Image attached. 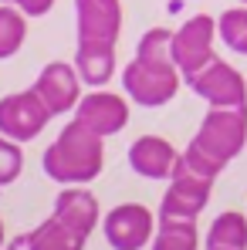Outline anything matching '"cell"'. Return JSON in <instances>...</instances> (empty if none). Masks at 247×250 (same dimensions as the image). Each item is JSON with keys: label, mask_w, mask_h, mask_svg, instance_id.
Here are the masks:
<instances>
[{"label": "cell", "mask_w": 247, "mask_h": 250, "mask_svg": "<svg viewBox=\"0 0 247 250\" xmlns=\"http://www.w3.org/2000/svg\"><path fill=\"white\" fill-rule=\"evenodd\" d=\"M105 163V149H102V135L91 132L88 125H82L78 119L68 122L58 139L44 149L41 166L44 176L61 183V186H85L91 183Z\"/></svg>", "instance_id": "1"}, {"label": "cell", "mask_w": 247, "mask_h": 250, "mask_svg": "<svg viewBox=\"0 0 247 250\" xmlns=\"http://www.w3.org/2000/svg\"><path fill=\"white\" fill-rule=\"evenodd\" d=\"M190 146L200 149L203 156H210L220 166L237 159L247 146V105H227V108L210 105L197 135L190 139Z\"/></svg>", "instance_id": "2"}, {"label": "cell", "mask_w": 247, "mask_h": 250, "mask_svg": "<svg viewBox=\"0 0 247 250\" xmlns=\"http://www.w3.org/2000/svg\"><path fill=\"white\" fill-rule=\"evenodd\" d=\"M183 71L173 61H146V58H132L122 68V88L125 95L142 105V108H159L166 102H173V95L180 91Z\"/></svg>", "instance_id": "3"}, {"label": "cell", "mask_w": 247, "mask_h": 250, "mask_svg": "<svg viewBox=\"0 0 247 250\" xmlns=\"http://www.w3.org/2000/svg\"><path fill=\"white\" fill-rule=\"evenodd\" d=\"M54 115L47 112L41 95L31 91H10L0 98V135L14 139V142H31L44 132V125Z\"/></svg>", "instance_id": "4"}, {"label": "cell", "mask_w": 247, "mask_h": 250, "mask_svg": "<svg viewBox=\"0 0 247 250\" xmlns=\"http://www.w3.org/2000/svg\"><path fill=\"white\" fill-rule=\"evenodd\" d=\"M213 34H217V24L210 14H193V17H186L183 27L173 31V64L183 71V78L197 75L200 68H206L217 58Z\"/></svg>", "instance_id": "5"}, {"label": "cell", "mask_w": 247, "mask_h": 250, "mask_svg": "<svg viewBox=\"0 0 247 250\" xmlns=\"http://www.w3.org/2000/svg\"><path fill=\"white\" fill-rule=\"evenodd\" d=\"M186 84L193 88V95H200L206 105L227 108V105H247V82L244 75L227 64L224 58H213L206 68H200L197 75H190Z\"/></svg>", "instance_id": "6"}, {"label": "cell", "mask_w": 247, "mask_h": 250, "mask_svg": "<svg viewBox=\"0 0 247 250\" xmlns=\"http://www.w3.org/2000/svg\"><path fill=\"white\" fill-rule=\"evenodd\" d=\"M156 237V216L142 203H122L105 216V240L112 250H142Z\"/></svg>", "instance_id": "7"}, {"label": "cell", "mask_w": 247, "mask_h": 250, "mask_svg": "<svg viewBox=\"0 0 247 250\" xmlns=\"http://www.w3.org/2000/svg\"><path fill=\"white\" fill-rule=\"evenodd\" d=\"M34 91L41 95V102L47 105L51 115H65V112H75L78 102H82V75L75 64L68 61H51L44 64Z\"/></svg>", "instance_id": "8"}, {"label": "cell", "mask_w": 247, "mask_h": 250, "mask_svg": "<svg viewBox=\"0 0 247 250\" xmlns=\"http://www.w3.org/2000/svg\"><path fill=\"white\" fill-rule=\"evenodd\" d=\"M75 119L82 125H88L91 132H98L102 139L122 132L129 125V102L122 95L109 91V88H91L88 95H82L78 108H75Z\"/></svg>", "instance_id": "9"}, {"label": "cell", "mask_w": 247, "mask_h": 250, "mask_svg": "<svg viewBox=\"0 0 247 250\" xmlns=\"http://www.w3.org/2000/svg\"><path fill=\"white\" fill-rule=\"evenodd\" d=\"M78 41L115 44L122 31V3L119 0H75Z\"/></svg>", "instance_id": "10"}, {"label": "cell", "mask_w": 247, "mask_h": 250, "mask_svg": "<svg viewBox=\"0 0 247 250\" xmlns=\"http://www.w3.org/2000/svg\"><path fill=\"white\" fill-rule=\"evenodd\" d=\"M213 183L193 179V176H173L159 203V220H197L210 203Z\"/></svg>", "instance_id": "11"}, {"label": "cell", "mask_w": 247, "mask_h": 250, "mask_svg": "<svg viewBox=\"0 0 247 250\" xmlns=\"http://www.w3.org/2000/svg\"><path fill=\"white\" fill-rule=\"evenodd\" d=\"M176 163H180V152L163 135H139L129 146V166L142 179H173Z\"/></svg>", "instance_id": "12"}, {"label": "cell", "mask_w": 247, "mask_h": 250, "mask_svg": "<svg viewBox=\"0 0 247 250\" xmlns=\"http://www.w3.org/2000/svg\"><path fill=\"white\" fill-rule=\"evenodd\" d=\"M61 223H68L71 230H78L82 237H88L98 227V200L85 189V186H65L54 196V209H51Z\"/></svg>", "instance_id": "13"}, {"label": "cell", "mask_w": 247, "mask_h": 250, "mask_svg": "<svg viewBox=\"0 0 247 250\" xmlns=\"http://www.w3.org/2000/svg\"><path fill=\"white\" fill-rule=\"evenodd\" d=\"M75 68L82 75L85 84L102 88L112 82L115 75V44H102V41H78L75 51Z\"/></svg>", "instance_id": "14"}, {"label": "cell", "mask_w": 247, "mask_h": 250, "mask_svg": "<svg viewBox=\"0 0 247 250\" xmlns=\"http://www.w3.org/2000/svg\"><path fill=\"white\" fill-rule=\"evenodd\" d=\"M206 250H247V216L244 213H220L206 230Z\"/></svg>", "instance_id": "15"}, {"label": "cell", "mask_w": 247, "mask_h": 250, "mask_svg": "<svg viewBox=\"0 0 247 250\" xmlns=\"http://www.w3.org/2000/svg\"><path fill=\"white\" fill-rule=\"evenodd\" d=\"M31 240H34V250H85V240L78 230H71L68 223H61L54 213L38 223L34 230H31Z\"/></svg>", "instance_id": "16"}, {"label": "cell", "mask_w": 247, "mask_h": 250, "mask_svg": "<svg viewBox=\"0 0 247 250\" xmlns=\"http://www.w3.org/2000/svg\"><path fill=\"white\" fill-rule=\"evenodd\" d=\"M197 220H159V230L153 237L149 250H197Z\"/></svg>", "instance_id": "17"}, {"label": "cell", "mask_w": 247, "mask_h": 250, "mask_svg": "<svg viewBox=\"0 0 247 250\" xmlns=\"http://www.w3.org/2000/svg\"><path fill=\"white\" fill-rule=\"evenodd\" d=\"M27 41V14L10 3H0V61L14 58Z\"/></svg>", "instance_id": "18"}, {"label": "cell", "mask_w": 247, "mask_h": 250, "mask_svg": "<svg viewBox=\"0 0 247 250\" xmlns=\"http://www.w3.org/2000/svg\"><path fill=\"white\" fill-rule=\"evenodd\" d=\"M217 38L234 54H247V3L230 7L217 17Z\"/></svg>", "instance_id": "19"}, {"label": "cell", "mask_w": 247, "mask_h": 250, "mask_svg": "<svg viewBox=\"0 0 247 250\" xmlns=\"http://www.w3.org/2000/svg\"><path fill=\"white\" fill-rule=\"evenodd\" d=\"M135 58H146V61H173V31H166V27H149V31L139 38Z\"/></svg>", "instance_id": "20"}, {"label": "cell", "mask_w": 247, "mask_h": 250, "mask_svg": "<svg viewBox=\"0 0 247 250\" xmlns=\"http://www.w3.org/2000/svg\"><path fill=\"white\" fill-rule=\"evenodd\" d=\"M21 169H24V149H21V142L0 135V186H10L21 176Z\"/></svg>", "instance_id": "21"}, {"label": "cell", "mask_w": 247, "mask_h": 250, "mask_svg": "<svg viewBox=\"0 0 247 250\" xmlns=\"http://www.w3.org/2000/svg\"><path fill=\"white\" fill-rule=\"evenodd\" d=\"M0 3H10V7H17V10L27 14V17H44V14L54 7V0H0Z\"/></svg>", "instance_id": "22"}, {"label": "cell", "mask_w": 247, "mask_h": 250, "mask_svg": "<svg viewBox=\"0 0 247 250\" xmlns=\"http://www.w3.org/2000/svg\"><path fill=\"white\" fill-rule=\"evenodd\" d=\"M3 250H34V240H31V230H27V233H17V237H14V240H10V244H7Z\"/></svg>", "instance_id": "23"}, {"label": "cell", "mask_w": 247, "mask_h": 250, "mask_svg": "<svg viewBox=\"0 0 247 250\" xmlns=\"http://www.w3.org/2000/svg\"><path fill=\"white\" fill-rule=\"evenodd\" d=\"M3 237H7V233H3V220H0V247H3Z\"/></svg>", "instance_id": "24"}, {"label": "cell", "mask_w": 247, "mask_h": 250, "mask_svg": "<svg viewBox=\"0 0 247 250\" xmlns=\"http://www.w3.org/2000/svg\"><path fill=\"white\" fill-rule=\"evenodd\" d=\"M241 3H247V0H241Z\"/></svg>", "instance_id": "25"}]
</instances>
